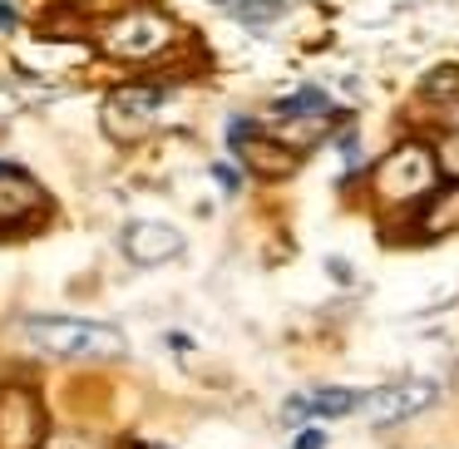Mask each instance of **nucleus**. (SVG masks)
Returning a JSON list of instances; mask_svg holds the SVG:
<instances>
[{"instance_id":"f257e3e1","label":"nucleus","mask_w":459,"mask_h":449,"mask_svg":"<svg viewBox=\"0 0 459 449\" xmlns=\"http://www.w3.org/2000/svg\"><path fill=\"white\" fill-rule=\"evenodd\" d=\"M21 331L50 356H70V360H104V356H124V336L114 326L100 321H70V316H25Z\"/></svg>"},{"instance_id":"f03ea898","label":"nucleus","mask_w":459,"mask_h":449,"mask_svg":"<svg viewBox=\"0 0 459 449\" xmlns=\"http://www.w3.org/2000/svg\"><path fill=\"white\" fill-rule=\"evenodd\" d=\"M435 168L439 159L425 149V143H400V149H390L385 159H380L376 168V198L380 203H415L425 198L429 188H435Z\"/></svg>"},{"instance_id":"7ed1b4c3","label":"nucleus","mask_w":459,"mask_h":449,"mask_svg":"<svg viewBox=\"0 0 459 449\" xmlns=\"http://www.w3.org/2000/svg\"><path fill=\"white\" fill-rule=\"evenodd\" d=\"M100 45L109 55H119V60H153V55H163L173 45V21L163 11H153V5H134L119 21L104 25Z\"/></svg>"},{"instance_id":"20e7f679","label":"nucleus","mask_w":459,"mask_h":449,"mask_svg":"<svg viewBox=\"0 0 459 449\" xmlns=\"http://www.w3.org/2000/svg\"><path fill=\"white\" fill-rule=\"evenodd\" d=\"M163 94L149 90V84H129V90H114L104 99V129L114 134L119 143H134L153 129V114H159Z\"/></svg>"},{"instance_id":"39448f33","label":"nucleus","mask_w":459,"mask_h":449,"mask_svg":"<svg viewBox=\"0 0 459 449\" xmlns=\"http://www.w3.org/2000/svg\"><path fill=\"white\" fill-rule=\"evenodd\" d=\"M45 212H50V198H45L40 183H35L25 168L0 163V232L25 228V222L45 218Z\"/></svg>"},{"instance_id":"423d86ee","label":"nucleus","mask_w":459,"mask_h":449,"mask_svg":"<svg viewBox=\"0 0 459 449\" xmlns=\"http://www.w3.org/2000/svg\"><path fill=\"white\" fill-rule=\"evenodd\" d=\"M435 380H400V385H380L370 390L366 400H360V410H366L370 425H395V419H410L420 415V410L435 405Z\"/></svg>"},{"instance_id":"0eeeda50","label":"nucleus","mask_w":459,"mask_h":449,"mask_svg":"<svg viewBox=\"0 0 459 449\" xmlns=\"http://www.w3.org/2000/svg\"><path fill=\"white\" fill-rule=\"evenodd\" d=\"M45 419L30 390H0V449H40Z\"/></svg>"},{"instance_id":"6e6552de","label":"nucleus","mask_w":459,"mask_h":449,"mask_svg":"<svg viewBox=\"0 0 459 449\" xmlns=\"http://www.w3.org/2000/svg\"><path fill=\"white\" fill-rule=\"evenodd\" d=\"M178 252H183V232L169 228V222H129L124 228V257L139 262V267H159Z\"/></svg>"},{"instance_id":"1a4fd4ad","label":"nucleus","mask_w":459,"mask_h":449,"mask_svg":"<svg viewBox=\"0 0 459 449\" xmlns=\"http://www.w3.org/2000/svg\"><path fill=\"white\" fill-rule=\"evenodd\" d=\"M351 410H360L356 390H311V395L287 400V419H291V425H297V419H307V415L336 419V415H351Z\"/></svg>"},{"instance_id":"9d476101","label":"nucleus","mask_w":459,"mask_h":449,"mask_svg":"<svg viewBox=\"0 0 459 449\" xmlns=\"http://www.w3.org/2000/svg\"><path fill=\"white\" fill-rule=\"evenodd\" d=\"M420 232H425V237L459 232V183L445 188V193H435V198L425 203V212H420Z\"/></svg>"},{"instance_id":"9b49d317","label":"nucleus","mask_w":459,"mask_h":449,"mask_svg":"<svg viewBox=\"0 0 459 449\" xmlns=\"http://www.w3.org/2000/svg\"><path fill=\"white\" fill-rule=\"evenodd\" d=\"M238 159L252 163V168L262 173V178H281V173H291V149H277V143H262L257 134H252L247 143H238Z\"/></svg>"},{"instance_id":"f8f14e48","label":"nucleus","mask_w":459,"mask_h":449,"mask_svg":"<svg viewBox=\"0 0 459 449\" xmlns=\"http://www.w3.org/2000/svg\"><path fill=\"white\" fill-rule=\"evenodd\" d=\"M277 114L281 119H331V99L321 90H301V94H291V99H281Z\"/></svg>"},{"instance_id":"ddd939ff","label":"nucleus","mask_w":459,"mask_h":449,"mask_svg":"<svg viewBox=\"0 0 459 449\" xmlns=\"http://www.w3.org/2000/svg\"><path fill=\"white\" fill-rule=\"evenodd\" d=\"M281 11H287V0H238V5H232V15L247 21V25H272Z\"/></svg>"},{"instance_id":"4468645a","label":"nucleus","mask_w":459,"mask_h":449,"mask_svg":"<svg viewBox=\"0 0 459 449\" xmlns=\"http://www.w3.org/2000/svg\"><path fill=\"white\" fill-rule=\"evenodd\" d=\"M425 94L429 99H459V70H435L425 80Z\"/></svg>"},{"instance_id":"2eb2a0df","label":"nucleus","mask_w":459,"mask_h":449,"mask_svg":"<svg viewBox=\"0 0 459 449\" xmlns=\"http://www.w3.org/2000/svg\"><path fill=\"white\" fill-rule=\"evenodd\" d=\"M439 168L449 173V178H459V134H445V139H439Z\"/></svg>"},{"instance_id":"dca6fc26","label":"nucleus","mask_w":459,"mask_h":449,"mask_svg":"<svg viewBox=\"0 0 459 449\" xmlns=\"http://www.w3.org/2000/svg\"><path fill=\"white\" fill-rule=\"evenodd\" d=\"M45 449H100V445H94V439H84V435H55Z\"/></svg>"},{"instance_id":"f3484780","label":"nucleus","mask_w":459,"mask_h":449,"mask_svg":"<svg viewBox=\"0 0 459 449\" xmlns=\"http://www.w3.org/2000/svg\"><path fill=\"white\" fill-rule=\"evenodd\" d=\"M212 178H218V183H222V188H228V193H238V173H232L228 163H218V168H212Z\"/></svg>"},{"instance_id":"a211bd4d","label":"nucleus","mask_w":459,"mask_h":449,"mask_svg":"<svg viewBox=\"0 0 459 449\" xmlns=\"http://www.w3.org/2000/svg\"><path fill=\"white\" fill-rule=\"evenodd\" d=\"M326 445V435H321V429H307V435L297 439V449H321Z\"/></svg>"},{"instance_id":"6ab92c4d","label":"nucleus","mask_w":459,"mask_h":449,"mask_svg":"<svg viewBox=\"0 0 459 449\" xmlns=\"http://www.w3.org/2000/svg\"><path fill=\"white\" fill-rule=\"evenodd\" d=\"M11 25H15V11L11 5H0V30H11Z\"/></svg>"},{"instance_id":"aec40b11","label":"nucleus","mask_w":459,"mask_h":449,"mask_svg":"<svg viewBox=\"0 0 459 449\" xmlns=\"http://www.w3.org/2000/svg\"><path fill=\"white\" fill-rule=\"evenodd\" d=\"M212 5H222V11H232V5H238V0H212Z\"/></svg>"},{"instance_id":"412c9836","label":"nucleus","mask_w":459,"mask_h":449,"mask_svg":"<svg viewBox=\"0 0 459 449\" xmlns=\"http://www.w3.org/2000/svg\"><path fill=\"white\" fill-rule=\"evenodd\" d=\"M134 449H153V445H134Z\"/></svg>"}]
</instances>
